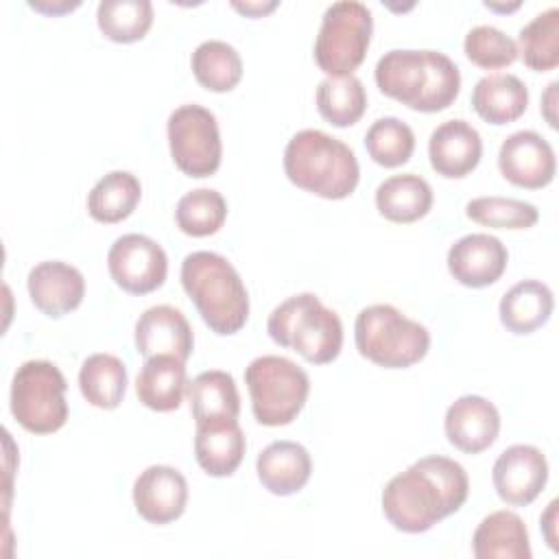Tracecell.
Wrapping results in <instances>:
<instances>
[{"instance_id":"obj_23","label":"cell","mask_w":559,"mask_h":559,"mask_svg":"<svg viewBox=\"0 0 559 559\" xmlns=\"http://www.w3.org/2000/svg\"><path fill=\"white\" fill-rule=\"evenodd\" d=\"M472 107L485 122H513L528 107V87L515 74H487L478 79L472 90Z\"/></svg>"},{"instance_id":"obj_29","label":"cell","mask_w":559,"mask_h":559,"mask_svg":"<svg viewBox=\"0 0 559 559\" xmlns=\"http://www.w3.org/2000/svg\"><path fill=\"white\" fill-rule=\"evenodd\" d=\"M79 389L92 406L105 411L116 408L127 391L124 362L118 356L105 352L87 356L79 371Z\"/></svg>"},{"instance_id":"obj_4","label":"cell","mask_w":559,"mask_h":559,"mask_svg":"<svg viewBox=\"0 0 559 559\" xmlns=\"http://www.w3.org/2000/svg\"><path fill=\"white\" fill-rule=\"evenodd\" d=\"M284 173L301 190L323 199L349 197L360 179L354 151L338 138L319 131H297L284 148Z\"/></svg>"},{"instance_id":"obj_35","label":"cell","mask_w":559,"mask_h":559,"mask_svg":"<svg viewBox=\"0 0 559 559\" xmlns=\"http://www.w3.org/2000/svg\"><path fill=\"white\" fill-rule=\"evenodd\" d=\"M365 148L376 164L384 168H395L411 159L415 151V133L404 120L395 116H384L371 122V127L367 129Z\"/></svg>"},{"instance_id":"obj_9","label":"cell","mask_w":559,"mask_h":559,"mask_svg":"<svg viewBox=\"0 0 559 559\" xmlns=\"http://www.w3.org/2000/svg\"><path fill=\"white\" fill-rule=\"evenodd\" d=\"M373 31L367 4L358 0L332 2L314 39V61L328 76H349L365 59Z\"/></svg>"},{"instance_id":"obj_21","label":"cell","mask_w":559,"mask_h":559,"mask_svg":"<svg viewBox=\"0 0 559 559\" xmlns=\"http://www.w3.org/2000/svg\"><path fill=\"white\" fill-rule=\"evenodd\" d=\"M245 432L238 419L197 424L194 456L210 476H231L245 456Z\"/></svg>"},{"instance_id":"obj_30","label":"cell","mask_w":559,"mask_h":559,"mask_svg":"<svg viewBox=\"0 0 559 559\" xmlns=\"http://www.w3.org/2000/svg\"><path fill=\"white\" fill-rule=\"evenodd\" d=\"M194 79L210 92H229L242 76L238 50L223 39H205L192 52Z\"/></svg>"},{"instance_id":"obj_8","label":"cell","mask_w":559,"mask_h":559,"mask_svg":"<svg viewBox=\"0 0 559 559\" xmlns=\"http://www.w3.org/2000/svg\"><path fill=\"white\" fill-rule=\"evenodd\" d=\"M66 378L50 360L22 362L11 382V413L15 421L35 435L57 432L68 419Z\"/></svg>"},{"instance_id":"obj_1","label":"cell","mask_w":559,"mask_h":559,"mask_svg":"<svg viewBox=\"0 0 559 559\" xmlns=\"http://www.w3.org/2000/svg\"><path fill=\"white\" fill-rule=\"evenodd\" d=\"M469 493L467 472L454 459L430 454L395 474L382 489V513L402 533H426L456 513Z\"/></svg>"},{"instance_id":"obj_34","label":"cell","mask_w":559,"mask_h":559,"mask_svg":"<svg viewBox=\"0 0 559 559\" xmlns=\"http://www.w3.org/2000/svg\"><path fill=\"white\" fill-rule=\"evenodd\" d=\"M227 218V201L214 188H197L186 192L175 207L177 227L194 238L216 234Z\"/></svg>"},{"instance_id":"obj_15","label":"cell","mask_w":559,"mask_h":559,"mask_svg":"<svg viewBox=\"0 0 559 559\" xmlns=\"http://www.w3.org/2000/svg\"><path fill=\"white\" fill-rule=\"evenodd\" d=\"M450 275L469 288H483L498 282L507 269L509 251L500 238L491 234L461 236L448 249Z\"/></svg>"},{"instance_id":"obj_20","label":"cell","mask_w":559,"mask_h":559,"mask_svg":"<svg viewBox=\"0 0 559 559\" xmlns=\"http://www.w3.org/2000/svg\"><path fill=\"white\" fill-rule=\"evenodd\" d=\"M255 472L266 491L275 496H293L310 480L312 459L301 443L280 439L258 454Z\"/></svg>"},{"instance_id":"obj_10","label":"cell","mask_w":559,"mask_h":559,"mask_svg":"<svg viewBox=\"0 0 559 559\" xmlns=\"http://www.w3.org/2000/svg\"><path fill=\"white\" fill-rule=\"evenodd\" d=\"M168 146L173 162L188 177H210L218 170L223 157V142L216 116L188 103L168 116Z\"/></svg>"},{"instance_id":"obj_27","label":"cell","mask_w":559,"mask_h":559,"mask_svg":"<svg viewBox=\"0 0 559 559\" xmlns=\"http://www.w3.org/2000/svg\"><path fill=\"white\" fill-rule=\"evenodd\" d=\"M376 207L386 221L415 223L430 212L432 188L415 173L391 175L376 188Z\"/></svg>"},{"instance_id":"obj_40","label":"cell","mask_w":559,"mask_h":559,"mask_svg":"<svg viewBox=\"0 0 559 559\" xmlns=\"http://www.w3.org/2000/svg\"><path fill=\"white\" fill-rule=\"evenodd\" d=\"M555 520H557V500H552L546 509V513L542 515V528H544V535H546V542L552 550H557V537H555Z\"/></svg>"},{"instance_id":"obj_26","label":"cell","mask_w":559,"mask_h":559,"mask_svg":"<svg viewBox=\"0 0 559 559\" xmlns=\"http://www.w3.org/2000/svg\"><path fill=\"white\" fill-rule=\"evenodd\" d=\"M555 308L552 290L539 280L513 284L500 299L498 312L502 325L513 334H531L542 328Z\"/></svg>"},{"instance_id":"obj_2","label":"cell","mask_w":559,"mask_h":559,"mask_svg":"<svg viewBox=\"0 0 559 559\" xmlns=\"http://www.w3.org/2000/svg\"><path fill=\"white\" fill-rule=\"evenodd\" d=\"M373 76L384 96L424 114L450 107L461 90L456 63L439 50L393 48L378 59Z\"/></svg>"},{"instance_id":"obj_24","label":"cell","mask_w":559,"mask_h":559,"mask_svg":"<svg viewBox=\"0 0 559 559\" xmlns=\"http://www.w3.org/2000/svg\"><path fill=\"white\" fill-rule=\"evenodd\" d=\"M186 386V362L175 356L146 358L135 378V393L140 402L146 408L159 413L179 408Z\"/></svg>"},{"instance_id":"obj_19","label":"cell","mask_w":559,"mask_h":559,"mask_svg":"<svg viewBox=\"0 0 559 559\" xmlns=\"http://www.w3.org/2000/svg\"><path fill=\"white\" fill-rule=\"evenodd\" d=\"M483 155L480 133L465 120L452 118L441 122L428 140L430 166L437 175L448 179H461L469 175Z\"/></svg>"},{"instance_id":"obj_12","label":"cell","mask_w":559,"mask_h":559,"mask_svg":"<svg viewBox=\"0 0 559 559\" xmlns=\"http://www.w3.org/2000/svg\"><path fill=\"white\" fill-rule=\"evenodd\" d=\"M493 487L500 500L513 507L531 504L548 480V461L531 443H515L500 452L491 469Z\"/></svg>"},{"instance_id":"obj_36","label":"cell","mask_w":559,"mask_h":559,"mask_svg":"<svg viewBox=\"0 0 559 559\" xmlns=\"http://www.w3.org/2000/svg\"><path fill=\"white\" fill-rule=\"evenodd\" d=\"M467 218L485 227L528 229L539 221V210L522 199L511 197H476L465 205Z\"/></svg>"},{"instance_id":"obj_42","label":"cell","mask_w":559,"mask_h":559,"mask_svg":"<svg viewBox=\"0 0 559 559\" xmlns=\"http://www.w3.org/2000/svg\"><path fill=\"white\" fill-rule=\"evenodd\" d=\"M487 9H493V11H513L520 7V2H513V4H496V2H485Z\"/></svg>"},{"instance_id":"obj_3","label":"cell","mask_w":559,"mask_h":559,"mask_svg":"<svg viewBox=\"0 0 559 559\" xmlns=\"http://www.w3.org/2000/svg\"><path fill=\"white\" fill-rule=\"evenodd\" d=\"M181 284L205 325L221 334H236L249 317V295L234 264L214 251H192L181 262Z\"/></svg>"},{"instance_id":"obj_18","label":"cell","mask_w":559,"mask_h":559,"mask_svg":"<svg viewBox=\"0 0 559 559\" xmlns=\"http://www.w3.org/2000/svg\"><path fill=\"white\" fill-rule=\"evenodd\" d=\"M31 301L44 314L57 319L81 306L85 297L83 273L61 260L35 264L26 277Z\"/></svg>"},{"instance_id":"obj_17","label":"cell","mask_w":559,"mask_h":559,"mask_svg":"<svg viewBox=\"0 0 559 559\" xmlns=\"http://www.w3.org/2000/svg\"><path fill=\"white\" fill-rule=\"evenodd\" d=\"M448 441L467 454H478L493 445L500 432V413L483 395H461L454 400L443 419Z\"/></svg>"},{"instance_id":"obj_37","label":"cell","mask_w":559,"mask_h":559,"mask_svg":"<svg viewBox=\"0 0 559 559\" xmlns=\"http://www.w3.org/2000/svg\"><path fill=\"white\" fill-rule=\"evenodd\" d=\"M465 57L485 70L511 66L518 59L515 41L491 24H478L463 39Z\"/></svg>"},{"instance_id":"obj_7","label":"cell","mask_w":559,"mask_h":559,"mask_svg":"<svg viewBox=\"0 0 559 559\" xmlns=\"http://www.w3.org/2000/svg\"><path fill=\"white\" fill-rule=\"evenodd\" d=\"M251 411L262 426H286L304 408L310 393L308 373L286 356H258L245 369Z\"/></svg>"},{"instance_id":"obj_38","label":"cell","mask_w":559,"mask_h":559,"mask_svg":"<svg viewBox=\"0 0 559 559\" xmlns=\"http://www.w3.org/2000/svg\"><path fill=\"white\" fill-rule=\"evenodd\" d=\"M231 7H234L236 11L249 15V17H262V15L271 13V11L277 7V0H245V2L234 0Z\"/></svg>"},{"instance_id":"obj_31","label":"cell","mask_w":559,"mask_h":559,"mask_svg":"<svg viewBox=\"0 0 559 559\" xmlns=\"http://www.w3.org/2000/svg\"><path fill=\"white\" fill-rule=\"evenodd\" d=\"M317 109L334 127L356 124L367 109V92L358 76H328L317 85Z\"/></svg>"},{"instance_id":"obj_11","label":"cell","mask_w":559,"mask_h":559,"mask_svg":"<svg viewBox=\"0 0 559 559\" xmlns=\"http://www.w3.org/2000/svg\"><path fill=\"white\" fill-rule=\"evenodd\" d=\"M111 280L131 295H146L166 282L168 258L162 245L144 234H124L107 251Z\"/></svg>"},{"instance_id":"obj_13","label":"cell","mask_w":559,"mask_h":559,"mask_svg":"<svg viewBox=\"0 0 559 559\" xmlns=\"http://www.w3.org/2000/svg\"><path fill=\"white\" fill-rule=\"evenodd\" d=\"M498 168L513 186L537 190L548 186L555 177V151L537 131H515L500 144Z\"/></svg>"},{"instance_id":"obj_41","label":"cell","mask_w":559,"mask_h":559,"mask_svg":"<svg viewBox=\"0 0 559 559\" xmlns=\"http://www.w3.org/2000/svg\"><path fill=\"white\" fill-rule=\"evenodd\" d=\"M555 103H557V81H552V83L548 85V90L544 92V96H542V111H544V116H546V120H548V124H550L552 129L557 127Z\"/></svg>"},{"instance_id":"obj_33","label":"cell","mask_w":559,"mask_h":559,"mask_svg":"<svg viewBox=\"0 0 559 559\" xmlns=\"http://www.w3.org/2000/svg\"><path fill=\"white\" fill-rule=\"evenodd\" d=\"M96 22L107 39L131 44L148 33L153 24V4L148 0H100Z\"/></svg>"},{"instance_id":"obj_14","label":"cell","mask_w":559,"mask_h":559,"mask_svg":"<svg viewBox=\"0 0 559 559\" xmlns=\"http://www.w3.org/2000/svg\"><path fill=\"white\" fill-rule=\"evenodd\" d=\"M133 504L151 524H170L186 511V476L170 465H148L133 483Z\"/></svg>"},{"instance_id":"obj_25","label":"cell","mask_w":559,"mask_h":559,"mask_svg":"<svg viewBox=\"0 0 559 559\" xmlns=\"http://www.w3.org/2000/svg\"><path fill=\"white\" fill-rule=\"evenodd\" d=\"M190 411L197 424L238 419L240 415V393L234 376L223 369H207L192 378L186 386Z\"/></svg>"},{"instance_id":"obj_22","label":"cell","mask_w":559,"mask_h":559,"mask_svg":"<svg viewBox=\"0 0 559 559\" xmlns=\"http://www.w3.org/2000/svg\"><path fill=\"white\" fill-rule=\"evenodd\" d=\"M476 559H531V542L524 520L507 509L480 520L472 537Z\"/></svg>"},{"instance_id":"obj_6","label":"cell","mask_w":559,"mask_h":559,"mask_svg":"<svg viewBox=\"0 0 559 559\" xmlns=\"http://www.w3.org/2000/svg\"><path fill=\"white\" fill-rule=\"evenodd\" d=\"M356 349L384 369H404L419 362L430 347V332L391 304H373L358 312L354 323Z\"/></svg>"},{"instance_id":"obj_5","label":"cell","mask_w":559,"mask_h":559,"mask_svg":"<svg viewBox=\"0 0 559 559\" xmlns=\"http://www.w3.org/2000/svg\"><path fill=\"white\" fill-rule=\"evenodd\" d=\"M269 336L293 347L308 362H332L343 347L341 317L325 308L314 293H299L275 306L266 321Z\"/></svg>"},{"instance_id":"obj_28","label":"cell","mask_w":559,"mask_h":559,"mask_svg":"<svg viewBox=\"0 0 559 559\" xmlns=\"http://www.w3.org/2000/svg\"><path fill=\"white\" fill-rule=\"evenodd\" d=\"M142 197L140 179L129 170H111L87 194V212L98 223H120L133 214Z\"/></svg>"},{"instance_id":"obj_16","label":"cell","mask_w":559,"mask_h":559,"mask_svg":"<svg viewBox=\"0 0 559 559\" xmlns=\"http://www.w3.org/2000/svg\"><path fill=\"white\" fill-rule=\"evenodd\" d=\"M135 347L144 358L175 356L188 360L194 349V334L179 308L168 304L146 308L135 321Z\"/></svg>"},{"instance_id":"obj_39","label":"cell","mask_w":559,"mask_h":559,"mask_svg":"<svg viewBox=\"0 0 559 559\" xmlns=\"http://www.w3.org/2000/svg\"><path fill=\"white\" fill-rule=\"evenodd\" d=\"M81 2L74 0V2H68V0H61V2H50V0H35V2H28L31 9L35 11H41L46 15H61V13H68L72 9H76Z\"/></svg>"},{"instance_id":"obj_32","label":"cell","mask_w":559,"mask_h":559,"mask_svg":"<svg viewBox=\"0 0 559 559\" xmlns=\"http://www.w3.org/2000/svg\"><path fill=\"white\" fill-rule=\"evenodd\" d=\"M518 55L537 72L557 68L559 63V9L550 7L537 13L518 33Z\"/></svg>"}]
</instances>
